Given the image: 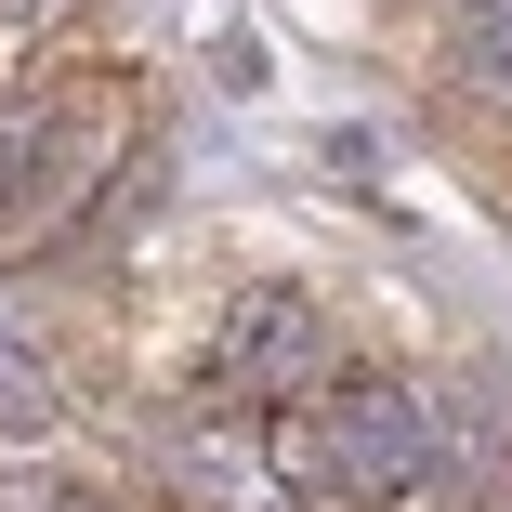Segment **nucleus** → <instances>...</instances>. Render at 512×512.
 <instances>
[{"instance_id": "1", "label": "nucleus", "mask_w": 512, "mask_h": 512, "mask_svg": "<svg viewBox=\"0 0 512 512\" xmlns=\"http://www.w3.org/2000/svg\"><path fill=\"white\" fill-rule=\"evenodd\" d=\"M434 460H447V434H434V407L407 381H329L276 434V473L316 486V499H421Z\"/></svg>"}, {"instance_id": "2", "label": "nucleus", "mask_w": 512, "mask_h": 512, "mask_svg": "<svg viewBox=\"0 0 512 512\" xmlns=\"http://www.w3.org/2000/svg\"><path fill=\"white\" fill-rule=\"evenodd\" d=\"M92 171H106V106L92 92H27V106H0V250H40Z\"/></svg>"}, {"instance_id": "3", "label": "nucleus", "mask_w": 512, "mask_h": 512, "mask_svg": "<svg viewBox=\"0 0 512 512\" xmlns=\"http://www.w3.org/2000/svg\"><path fill=\"white\" fill-rule=\"evenodd\" d=\"M329 368V316H316V289H289V276H250L224 316H211V381L237 407H302Z\"/></svg>"}, {"instance_id": "4", "label": "nucleus", "mask_w": 512, "mask_h": 512, "mask_svg": "<svg viewBox=\"0 0 512 512\" xmlns=\"http://www.w3.org/2000/svg\"><path fill=\"white\" fill-rule=\"evenodd\" d=\"M171 473H184L197 512H289V499H276V460L250 447V421H197V434L171 447Z\"/></svg>"}, {"instance_id": "5", "label": "nucleus", "mask_w": 512, "mask_h": 512, "mask_svg": "<svg viewBox=\"0 0 512 512\" xmlns=\"http://www.w3.org/2000/svg\"><path fill=\"white\" fill-rule=\"evenodd\" d=\"M460 66L486 92H512V0H460Z\"/></svg>"}]
</instances>
